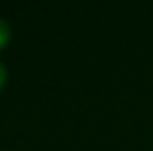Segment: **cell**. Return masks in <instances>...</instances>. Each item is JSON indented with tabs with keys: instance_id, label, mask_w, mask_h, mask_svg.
Returning <instances> with one entry per match:
<instances>
[{
	"instance_id": "1",
	"label": "cell",
	"mask_w": 153,
	"mask_h": 151,
	"mask_svg": "<svg viewBox=\"0 0 153 151\" xmlns=\"http://www.w3.org/2000/svg\"><path fill=\"white\" fill-rule=\"evenodd\" d=\"M7 39H9V27L3 19H0V48L6 45Z\"/></svg>"
},
{
	"instance_id": "2",
	"label": "cell",
	"mask_w": 153,
	"mask_h": 151,
	"mask_svg": "<svg viewBox=\"0 0 153 151\" xmlns=\"http://www.w3.org/2000/svg\"><path fill=\"white\" fill-rule=\"evenodd\" d=\"M4 77H6V70H4V65L0 62V86L3 85V82H4Z\"/></svg>"
}]
</instances>
